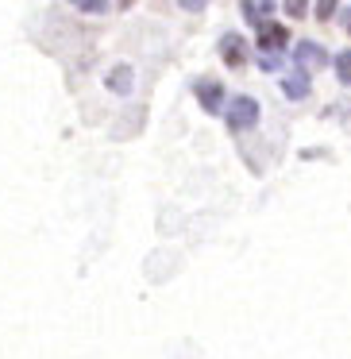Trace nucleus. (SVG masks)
Instances as JSON below:
<instances>
[{"label": "nucleus", "mask_w": 351, "mask_h": 359, "mask_svg": "<svg viewBox=\"0 0 351 359\" xmlns=\"http://www.w3.org/2000/svg\"><path fill=\"white\" fill-rule=\"evenodd\" d=\"M336 78H340V86H351V50L336 58Z\"/></svg>", "instance_id": "9"}, {"label": "nucleus", "mask_w": 351, "mask_h": 359, "mask_svg": "<svg viewBox=\"0 0 351 359\" xmlns=\"http://www.w3.org/2000/svg\"><path fill=\"white\" fill-rule=\"evenodd\" d=\"M347 35H351V16H347Z\"/></svg>", "instance_id": "15"}, {"label": "nucleus", "mask_w": 351, "mask_h": 359, "mask_svg": "<svg viewBox=\"0 0 351 359\" xmlns=\"http://www.w3.org/2000/svg\"><path fill=\"white\" fill-rule=\"evenodd\" d=\"M120 8H132V0H120Z\"/></svg>", "instance_id": "14"}, {"label": "nucleus", "mask_w": 351, "mask_h": 359, "mask_svg": "<svg viewBox=\"0 0 351 359\" xmlns=\"http://www.w3.org/2000/svg\"><path fill=\"white\" fill-rule=\"evenodd\" d=\"M286 12H289V16H305V0H286Z\"/></svg>", "instance_id": "12"}, {"label": "nucleus", "mask_w": 351, "mask_h": 359, "mask_svg": "<svg viewBox=\"0 0 351 359\" xmlns=\"http://www.w3.org/2000/svg\"><path fill=\"white\" fill-rule=\"evenodd\" d=\"M270 12H274V0H243V20L255 27L270 24Z\"/></svg>", "instance_id": "6"}, {"label": "nucleus", "mask_w": 351, "mask_h": 359, "mask_svg": "<svg viewBox=\"0 0 351 359\" xmlns=\"http://www.w3.org/2000/svg\"><path fill=\"white\" fill-rule=\"evenodd\" d=\"M205 4H209V0H181V8H186V12H201Z\"/></svg>", "instance_id": "13"}, {"label": "nucleus", "mask_w": 351, "mask_h": 359, "mask_svg": "<svg viewBox=\"0 0 351 359\" xmlns=\"http://www.w3.org/2000/svg\"><path fill=\"white\" fill-rule=\"evenodd\" d=\"M286 43H289L286 24H263L259 27V50H263V55H278Z\"/></svg>", "instance_id": "4"}, {"label": "nucleus", "mask_w": 351, "mask_h": 359, "mask_svg": "<svg viewBox=\"0 0 351 359\" xmlns=\"http://www.w3.org/2000/svg\"><path fill=\"white\" fill-rule=\"evenodd\" d=\"M336 4H340V0H317V20H332Z\"/></svg>", "instance_id": "11"}, {"label": "nucleus", "mask_w": 351, "mask_h": 359, "mask_svg": "<svg viewBox=\"0 0 351 359\" xmlns=\"http://www.w3.org/2000/svg\"><path fill=\"white\" fill-rule=\"evenodd\" d=\"M220 58H224L228 66H243L247 62V43H243L235 32H228L224 39H220Z\"/></svg>", "instance_id": "5"}, {"label": "nucleus", "mask_w": 351, "mask_h": 359, "mask_svg": "<svg viewBox=\"0 0 351 359\" xmlns=\"http://www.w3.org/2000/svg\"><path fill=\"white\" fill-rule=\"evenodd\" d=\"M224 120H228V128H235V132L259 124V101H255V97H243V93L232 97L228 109H224Z\"/></svg>", "instance_id": "1"}, {"label": "nucleus", "mask_w": 351, "mask_h": 359, "mask_svg": "<svg viewBox=\"0 0 351 359\" xmlns=\"http://www.w3.org/2000/svg\"><path fill=\"white\" fill-rule=\"evenodd\" d=\"M193 93H197V101H201L205 112H212V116H216V112H224V86H220L216 78H201L193 86Z\"/></svg>", "instance_id": "3"}, {"label": "nucleus", "mask_w": 351, "mask_h": 359, "mask_svg": "<svg viewBox=\"0 0 351 359\" xmlns=\"http://www.w3.org/2000/svg\"><path fill=\"white\" fill-rule=\"evenodd\" d=\"M135 74H132V66H112L109 70V78H104V86L112 89V93H120V97H128L132 93V86H135Z\"/></svg>", "instance_id": "7"}, {"label": "nucleus", "mask_w": 351, "mask_h": 359, "mask_svg": "<svg viewBox=\"0 0 351 359\" xmlns=\"http://www.w3.org/2000/svg\"><path fill=\"white\" fill-rule=\"evenodd\" d=\"M282 93H286L289 101H305V97H309V78H305L301 70L286 74V78H282Z\"/></svg>", "instance_id": "8"}, {"label": "nucleus", "mask_w": 351, "mask_h": 359, "mask_svg": "<svg viewBox=\"0 0 351 359\" xmlns=\"http://www.w3.org/2000/svg\"><path fill=\"white\" fill-rule=\"evenodd\" d=\"M294 66H297L301 74L324 70V66H328V50H324V47H317L312 39H301V43L294 47Z\"/></svg>", "instance_id": "2"}, {"label": "nucleus", "mask_w": 351, "mask_h": 359, "mask_svg": "<svg viewBox=\"0 0 351 359\" xmlns=\"http://www.w3.org/2000/svg\"><path fill=\"white\" fill-rule=\"evenodd\" d=\"M70 4L81 12H89V16H101V12L109 8V0H70Z\"/></svg>", "instance_id": "10"}]
</instances>
